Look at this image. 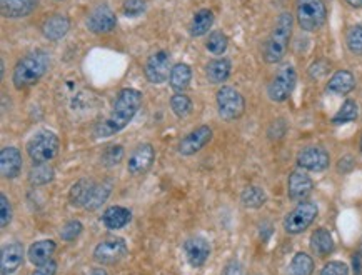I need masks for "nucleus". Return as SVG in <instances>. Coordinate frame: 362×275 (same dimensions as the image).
<instances>
[{
    "label": "nucleus",
    "mask_w": 362,
    "mask_h": 275,
    "mask_svg": "<svg viewBox=\"0 0 362 275\" xmlns=\"http://www.w3.org/2000/svg\"><path fill=\"white\" fill-rule=\"evenodd\" d=\"M296 81L297 74L292 65H284V67H281L267 87L269 99L272 102H286L291 97L292 90H294Z\"/></svg>",
    "instance_id": "obj_8"
},
{
    "label": "nucleus",
    "mask_w": 362,
    "mask_h": 275,
    "mask_svg": "<svg viewBox=\"0 0 362 275\" xmlns=\"http://www.w3.org/2000/svg\"><path fill=\"white\" fill-rule=\"evenodd\" d=\"M69 29H71V22L66 16H50L42 24V34L47 40H60L67 35Z\"/></svg>",
    "instance_id": "obj_19"
},
{
    "label": "nucleus",
    "mask_w": 362,
    "mask_h": 275,
    "mask_svg": "<svg viewBox=\"0 0 362 275\" xmlns=\"http://www.w3.org/2000/svg\"><path fill=\"white\" fill-rule=\"evenodd\" d=\"M89 275H107V272L104 269H94Z\"/></svg>",
    "instance_id": "obj_46"
},
{
    "label": "nucleus",
    "mask_w": 362,
    "mask_h": 275,
    "mask_svg": "<svg viewBox=\"0 0 362 275\" xmlns=\"http://www.w3.org/2000/svg\"><path fill=\"white\" fill-rule=\"evenodd\" d=\"M190 78H192V69L187 64H175L170 71L169 86L175 94H182L185 88L189 87Z\"/></svg>",
    "instance_id": "obj_23"
},
{
    "label": "nucleus",
    "mask_w": 362,
    "mask_h": 275,
    "mask_svg": "<svg viewBox=\"0 0 362 275\" xmlns=\"http://www.w3.org/2000/svg\"><path fill=\"white\" fill-rule=\"evenodd\" d=\"M240 199H243V204L247 209H261L267 200L266 192L261 187H257V185H250V187L244 189Z\"/></svg>",
    "instance_id": "obj_32"
},
{
    "label": "nucleus",
    "mask_w": 362,
    "mask_h": 275,
    "mask_svg": "<svg viewBox=\"0 0 362 275\" xmlns=\"http://www.w3.org/2000/svg\"><path fill=\"white\" fill-rule=\"evenodd\" d=\"M357 112H359V109H357L356 102L347 99L344 104H342L341 109H339L337 114L332 117V124L341 125V124H347V122H354V120L357 119Z\"/></svg>",
    "instance_id": "obj_33"
},
{
    "label": "nucleus",
    "mask_w": 362,
    "mask_h": 275,
    "mask_svg": "<svg viewBox=\"0 0 362 275\" xmlns=\"http://www.w3.org/2000/svg\"><path fill=\"white\" fill-rule=\"evenodd\" d=\"M54 179V169L47 164H34L29 172V182L30 185L40 187V185L49 184Z\"/></svg>",
    "instance_id": "obj_31"
},
{
    "label": "nucleus",
    "mask_w": 362,
    "mask_h": 275,
    "mask_svg": "<svg viewBox=\"0 0 362 275\" xmlns=\"http://www.w3.org/2000/svg\"><path fill=\"white\" fill-rule=\"evenodd\" d=\"M22 170V153L16 147H6L0 152V172L4 179H16Z\"/></svg>",
    "instance_id": "obj_18"
},
{
    "label": "nucleus",
    "mask_w": 362,
    "mask_h": 275,
    "mask_svg": "<svg viewBox=\"0 0 362 275\" xmlns=\"http://www.w3.org/2000/svg\"><path fill=\"white\" fill-rule=\"evenodd\" d=\"M24 262V245L13 242V244H7L2 249V255H0V272L2 275H12L17 272Z\"/></svg>",
    "instance_id": "obj_16"
},
{
    "label": "nucleus",
    "mask_w": 362,
    "mask_h": 275,
    "mask_svg": "<svg viewBox=\"0 0 362 275\" xmlns=\"http://www.w3.org/2000/svg\"><path fill=\"white\" fill-rule=\"evenodd\" d=\"M222 275H243V265H240L238 260H232V262L226 265Z\"/></svg>",
    "instance_id": "obj_43"
},
{
    "label": "nucleus",
    "mask_w": 362,
    "mask_h": 275,
    "mask_svg": "<svg viewBox=\"0 0 362 275\" xmlns=\"http://www.w3.org/2000/svg\"><path fill=\"white\" fill-rule=\"evenodd\" d=\"M217 100V110L219 115L224 120H235L244 114L245 110V100L239 90L234 87L224 86L217 90L216 95Z\"/></svg>",
    "instance_id": "obj_6"
},
{
    "label": "nucleus",
    "mask_w": 362,
    "mask_h": 275,
    "mask_svg": "<svg viewBox=\"0 0 362 275\" xmlns=\"http://www.w3.org/2000/svg\"><path fill=\"white\" fill-rule=\"evenodd\" d=\"M292 27H294L292 13L282 12L277 17L276 25H274L271 35H269L266 45H264V60L267 64H277L284 59L287 47H289Z\"/></svg>",
    "instance_id": "obj_3"
},
{
    "label": "nucleus",
    "mask_w": 362,
    "mask_h": 275,
    "mask_svg": "<svg viewBox=\"0 0 362 275\" xmlns=\"http://www.w3.org/2000/svg\"><path fill=\"white\" fill-rule=\"evenodd\" d=\"M117 25V17L107 6H97L87 17V29L92 34H110Z\"/></svg>",
    "instance_id": "obj_11"
},
{
    "label": "nucleus",
    "mask_w": 362,
    "mask_h": 275,
    "mask_svg": "<svg viewBox=\"0 0 362 275\" xmlns=\"http://www.w3.org/2000/svg\"><path fill=\"white\" fill-rule=\"evenodd\" d=\"M314 182L310 179L308 172L304 170H294L289 175V182H287V192L292 200H305L313 192Z\"/></svg>",
    "instance_id": "obj_15"
},
{
    "label": "nucleus",
    "mask_w": 362,
    "mask_h": 275,
    "mask_svg": "<svg viewBox=\"0 0 362 275\" xmlns=\"http://www.w3.org/2000/svg\"><path fill=\"white\" fill-rule=\"evenodd\" d=\"M361 255H362V244H361Z\"/></svg>",
    "instance_id": "obj_48"
},
{
    "label": "nucleus",
    "mask_w": 362,
    "mask_h": 275,
    "mask_svg": "<svg viewBox=\"0 0 362 275\" xmlns=\"http://www.w3.org/2000/svg\"><path fill=\"white\" fill-rule=\"evenodd\" d=\"M361 151H362V137H361Z\"/></svg>",
    "instance_id": "obj_47"
},
{
    "label": "nucleus",
    "mask_w": 362,
    "mask_h": 275,
    "mask_svg": "<svg viewBox=\"0 0 362 275\" xmlns=\"http://www.w3.org/2000/svg\"><path fill=\"white\" fill-rule=\"evenodd\" d=\"M39 0H0V11L7 18H22L30 16Z\"/></svg>",
    "instance_id": "obj_20"
},
{
    "label": "nucleus",
    "mask_w": 362,
    "mask_h": 275,
    "mask_svg": "<svg viewBox=\"0 0 362 275\" xmlns=\"http://www.w3.org/2000/svg\"><path fill=\"white\" fill-rule=\"evenodd\" d=\"M317 212V205L314 202H304L303 200L294 211L287 213V217L284 218V230L291 235L303 234L304 230H308L310 227V223L315 221Z\"/></svg>",
    "instance_id": "obj_7"
},
{
    "label": "nucleus",
    "mask_w": 362,
    "mask_h": 275,
    "mask_svg": "<svg viewBox=\"0 0 362 275\" xmlns=\"http://www.w3.org/2000/svg\"><path fill=\"white\" fill-rule=\"evenodd\" d=\"M95 187V182L92 179H81L72 185L71 192H69V200L74 207H83L89 200L92 190Z\"/></svg>",
    "instance_id": "obj_26"
},
{
    "label": "nucleus",
    "mask_w": 362,
    "mask_h": 275,
    "mask_svg": "<svg viewBox=\"0 0 362 275\" xmlns=\"http://www.w3.org/2000/svg\"><path fill=\"white\" fill-rule=\"evenodd\" d=\"M112 189H114V184H112V180H109V179L102 180L100 184H95V187H94V190H92L87 204L83 205V209H86V211H97V209L102 207V205L107 202L110 194H112Z\"/></svg>",
    "instance_id": "obj_25"
},
{
    "label": "nucleus",
    "mask_w": 362,
    "mask_h": 275,
    "mask_svg": "<svg viewBox=\"0 0 362 275\" xmlns=\"http://www.w3.org/2000/svg\"><path fill=\"white\" fill-rule=\"evenodd\" d=\"M354 87L356 78L349 71H337L327 83V92L336 95H347L349 92L354 90Z\"/></svg>",
    "instance_id": "obj_22"
},
{
    "label": "nucleus",
    "mask_w": 362,
    "mask_h": 275,
    "mask_svg": "<svg viewBox=\"0 0 362 275\" xmlns=\"http://www.w3.org/2000/svg\"><path fill=\"white\" fill-rule=\"evenodd\" d=\"M27 153L34 164H47L59 153L60 141L50 130H40L27 142Z\"/></svg>",
    "instance_id": "obj_4"
},
{
    "label": "nucleus",
    "mask_w": 362,
    "mask_h": 275,
    "mask_svg": "<svg viewBox=\"0 0 362 275\" xmlns=\"http://www.w3.org/2000/svg\"><path fill=\"white\" fill-rule=\"evenodd\" d=\"M184 252L192 267H201L211 255V245L204 237H192L184 244Z\"/></svg>",
    "instance_id": "obj_17"
},
{
    "label": "nucleus",
    "mask_w": 362,
    "mask_h": 275,
    "mask_svg": "<svg viewBox=\"0 0 362 275\" xmlns=\"http://www.w3.org/2000/svg\"><path fill=\"white\" fill-rule=\"evenodd\" d=\"M124 158V147L122 146H109L102 153L100 160L105 167H115L122 162Z\"/></svg>",
    "instance_id": "obj_37"
},
{
    "label": "nucleus",
    "mask_w": 362,
    "mask_h": 275,
    "mask_svg": "<svg viewBox=\"0 0 362 275\" xmlns=\"http://www.w3.org/2000/svg\"><path fill=\"white\" fill-rule=\"evenodd\" d=\"M314 272V260L310 259V255L299 252L294 255L292 262L287 269V275H313Z\"/></svg>",
    "instance_id": "obj_30"
},
{
    "label": "nucleus",
    "mask_w": 362,
    "mask_h": 275,
    "mask_svg": "<svg viewBox=\"0 0 362 275\" xmlns=\"http://www.w3.org/2000/svg\"><path fill=\"white\" fill-rule=\"evenodd\" d=\"M55 242L54 240H39L34 242L29 249V260L34 265H42L49 262L52 259L55 252Z\"/></svg>",
    "instance_id": "obj_27"
},
{
    "label": "nucleus",
    "mask_w": 362,
    "mask_h": 275,
    "mask_svg": "<svg viewBox=\"0 0 362 275\" xmlns=\"http://www.w3.org/2000/svg\"><path fill=\"white\" fill-rule=\"evenodd\" d=\"M12 221V205L6 194H0V226L7 227Z\"/></svg>",
    "instance_id": "obj_40"
},
{
    "label": "nucleus",
    "mask_w": 362,
    "mask_h": 275,
    "mask_svg": "<svg viewBox=\"0 0 362 275\" xmlns=\"http://www.w3.org/2000/svg\"><path fill=\"white\" fill-rule=\"evenodd\" d=\"M346 2L354 8H362V0H346Z\"/></svg>",
    "instance_id": "obj_45"
},
{
    "label": "nucleus",
    "mask_w": 362,
    "mask_h": 275,
    "mask_svg": "<svg viewBox=\"0 0 362 275\" xmlns=\"http://www.w3.org/2000/svg\"><path fill=\"white\" fill-rule=\"evenodd\" d=\"M82 230H83V227H82L81 222H78V221H69L66 226L60 228V239L66 240V242H72L82 234Z\"/></svg>",
    "instance_id": "obj_38"
},
{
    "label": "nucleus",
    "mask_w": 362,
    "mask_h": 275,
    "mask_svg": "<svg viewBox=\"0 0 362 275\" xmlns=\"http://www.w3.org/2000/svg\"><path fill=\"white\" fill-rule=\"evenodd\" d=\"M232 64L229 59H216L209 62L206 67V76L209 82L212 83H224L230 76Z\"/></svg>",
    "instance_id": "obj_28"
},
{
    "label": "nucleus",
    "mask_w": 362,
    "mask_h": 275,
    "mask_svg": "<svg viewBox=\"0 0 362 275\" xmlns=\"http://www.w3.org/2000/svg\"><path fill=\"white\" fill-rule=\"evenodd\" d=\"M142 94L136 88H122L115 97L112 112L105 120H102L99 125H95L94 137L105 139L110 135L119 134L120 130L127 127L129 122L136 117V114L141 109Z\"/></svg>",
    "instance_id": "obj_1"
},
{
    "label": "nucleus",
    "mask_w": 362,
    "mask_h": 275,
    "mask_svg": "<svg viewBox=\"0 0 362 275\" xmlns=\"http://www.w3.org/2000/svg\"><path fill=\"white\" fill-rule=\"evenodd\" d=\"M50 55L45 50H34V52L27 54L25 57L18 60L12 74V83L16 88H27L35 86L45 72L49 71Z\"/></svg>",
    "instance_id": "obj_2"
},
{
    "label": "nucleus",
    "mask_w": 362,
    "mask_h": 275,
    "mask_svg": "<svg viewBox=\"0 0 362 275\" xmlns=\"http://www.w3.org/2000/svg\"><path fill=\"white\" fill-rule=\"evenodd\" d=\"M57 272V264L54 260H49V262L37 265V269L30 275H55Z\"/></svg>",
    "instance_id": "obj_42"
},
{
    "label": "nucleus",
    "mask_w": 362,
    "mask_h": 275,
    "mask_svg": "<svg viewBox=\"0 0 362 275\" xmlns=\"http://www.w3.org/2000/svg\"><path fill=\"white\" fill-rule=\"evenodd\" d=\"M227 47H229V39H227V35L221 30L212 32V34L209 35V39L206 40V49L214 55H222L227 50Z\"/></svg>",
    "instance_id": "obj_34"
},
{
    "label": "nucleus",
    "mask_w": 362,
    "mask_h": 275,
    "mask_svg": "<svg viewBox=\"0 0 362 275\" xmlns=\"http://www.w3.org/2000/svg\"><path fill=\"white\" fill-rule=\"evenodd\" d=\"M170 54L165 50L152 54L144 65V74L151 83H164L170 76Z\"/></svg>",
    "instance_id": "obj_10"
},
{
    "label": "nucleus",
    "mask_w": 362,
    "mask_h": 275,
    "mask_svg": "<svg viewBox=\"0 0 362 275\" xmlns=\"http://www.w3.org/2000/svg\"><path fill=\"white\" fill-rule=\"evenodd\" d=\"M296 18L305 32H315L326 24L327 11L322 0H297Z\"/></svg>",
    "instance_id": "obj_5"
},
{
    "label": "nucleus",
    "mask_w": 362,
    "mask_h": 275,
    "mask_svg": "<svg viewBox=\"0 0 362 275\" xmlns=\"http://www.w3.org/2000/svg\"><path fill=\"white\" fill-rule=\"evenodd\" d=\"M170 109L177 117H187L192 112V100L185 94H175L170 97Z\"/></svg>",
    "instance_id": "obj_35"
},
{
    "label": "nucleus",
    "mask_w": 362,
    "mask_h": 275,
    "mask_svg": "<svg viewBox=\"0 0 362 275\" xmlns=\"http://www.w3.org/2000/svg\"><path fill=\"white\" fill-rule=\"evenodd\" d=\"M147 0H124L122 12L127 17H139L146 12Z\"/></svg>",
    "instance_id": "obj_39"
},
{
    "label": "nucleus",
    "mask_w": 362,
    "mask_h": 275,
    "mask_svg": "<svg viewBox=\"0 0 362 275\" xmlns=\"http://www.w3.org/2000/svg\"><path fill=\"white\" fill-rule=\"evenodd\" d=\"M156 160V151L151 144H139L129 157L127 170L132 175H142L151 169Z\"/></svg>",
    "instance_id": "obj_14"
},
{
    "label": "nucleus",
    "mask_w": 362,
    "mask_h": 275,
    "mask_svg": "<svg viewBox=\"0 0 362 275\" xmlns=\"http://www.w3.org/2000/svg\"><path fill=\"white\" fill-rule=\"evenodd\" d=\"M352 164H354V160H352L351 157H344L339 160V172H347L352 169Z\"/></svg>",
    "instance_id": "obj_44"
},
{
    "label": "nucleus",
    "mask_w": 362,
    "mask_h": 275,
    "mask_svg": "<svg viewBox=\"0 0 362 275\" xmlns=\"http://www.w3.org/2000/svg\"><path fill=\"white\" fill-rule=\"evenodd\" d=\"M329 164H331V158L322 147H305L297 156V165L303 170L322 172L327 169Z\"/></svg>",
    "instance_id": "obj_12"
},
{
    "label": "nucleus",
    "mask_w": 362,
    "mask_h": 275,
    "mask_svg": "<svg viewBox=\"0 0 362 275\" xmlns=\"http://www.w3.org/2000/svg\"><path fill=\"white\" fill-rule=\"evenodd\" d=\"M127 255V244L120 237H107L100 240L94 250V259L99 264L115 265Z\"/></svg>",
    "instance_id": "obj_9"
},
{
    "label": "nucleus",
    "mask_w": 362,
    "mask_h": 275,
    "mask_svg": "<svg viewBox=\"0 0 362 275\" xmlns=\"http://www.w3.org/2000/svg\"><path fill=\"white\" fill-rule=\"evenodd\" d=\"M132 213L129 209L120 207V205H114V207H109L107 211L102 213V222L104 226L109 228V230H119L127 226L131 222Z\"/></svg>",
    "instance_id": "obj_21"
},
{
    "label": "nucleus",
    "mask_w": 362,
    "mask_h": 275,
    "mask_svg": "<svg viewBox=\"0 0 362 275\" xmlns=\"http://www.w3.org/2000/svg\"><path fill=\"white\" fill-rule=\"evenodd\" d=\"M319 275H349V267L344 262H329Z\"/></svg>",
    "instance_id": "obj_41"
},
{
    "label": "nucleus",
    "mask_w": 362,
    "mask_h": 275,
    "mask_svg": "<svg viewBox=\"0 0 362 275\" xmlns=\"http://www.w3.org/2000/svg\"><path fill=\"white\" fill-rule=\"evenodd\" d=\"M346 42H347V49H349L352 54L362 55V24L351 27L349 32H347Z\"/></svg>",
    "instance_id": "obj_36"
},
{
    "label": "nucleus",
    "mask_w": 362,
    "mask_h": 275,
    "mask_svg": "<svg viewBox=\"0 0 362 275\" xmlns=\"http://www.w3.org/2000/svg\"><path fill=\"white\" fill-rule=\"evenodd\" d=\"M214 25V12L209 8H202L194 16L192 22H190V35L192 37H202L206 35L211 27Z\"/></svg>",
    "instance_id": "obj_29"
},
{
    "label": "nucleus",
    "mask_w": 362,
    "mask_h": 275,
    "mask_svg": "<svg viewBox=\"0 0 362 275\" xmlns=\"http://www.w3.org/2000/svg\"><path fill=\"white\" fill-rule=\"evenodd\" d=\"M310 249L319 257H326L334 250V239L331 232L327 228H317L313 235H310Z\"/></svg>",
    "instance_id": "obj_24"
},
{
    "label": "nucleus",
    "mask_w": 362,
    "mask_h": 275,
    "mask_svg": "<svg viewBox=\"0 0 362 275\" xmlns=\"http://www.w3.org/2000/svg\"><path fill=\"white\" fill-rule=\"evenodd\" d=\"M212 139V129L209 125H201L196 130L185 135L182 141L179 142V153L180 156H194L199 151H202L204 147L211 142Z\"/></svg>",
    "instance_id": "obj_13"
}]
</instances>
